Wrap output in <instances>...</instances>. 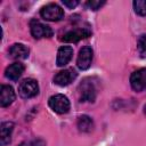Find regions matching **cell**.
<instances>
[{"label": "cell", "mask_w": 146, "mask_h": 146, "mask_svg": "<svg viewBox=\"0 0 146 146\" xmlns=\"http://www.w3.org/2000/svg\"><path fill=\"white\" fill-rule=\"evenodd\" d=\"M144 113H145V114H146V105H145V106H144Z\"/></svg>", "instance_id": "obj_21"}, {"label": "cell", "mask_w": 146, "mask_h": 146, "mask_svg": "<svg viewBox=\"0 0 146 146\" xmlns=\"http://www.w3.org/2000/svg\"><path fill=\"white\" fill-rule=\"evenodd\" d=\"M29 48L23 43H14L9 49V55L15 59H25L29 57Z\"/></svg>", "instance_id": "obj_13"}, {"label": "cell", "mask_w": 146, "mask_h": 146, "mask_svg": "<svg viewBox=\"0 0 146 146\" xmlns=\"http://www.w3.org/2000/svg\"><path fill=\"white\" fill-rule=\"evenodd\" d=\"M105 5V1L103 0V1H95V0H92V1H88L87 3H86V6L90 9V10H98L102 6H104Z\"/></svg>", "instance_id": "obj_18"}, {"label": "cell", "mask_w": 146, "mask_h": 146, "mask_svg": "<svg viewBox=\"0 0 146 146\" xmlns=\"http://www.w3.org/2000/svg\"><path fill=\"white\" fill-rule=\"evenodd\" d=\"M72 56H73V48L70 46H62L57 52V59H56L57 66L59 67L65 66L72 59Z\"/></svg>", "instance_id": "obj_11"}, {"label": "cell", "mask_w": 146, "mask_h": 146, "mask_svg": "<svg viewBox=\"0 0 146 146\" xmlns=\"http://www.w3.org/2000/svg\"><path fill=\"white\" fill-rule=\"evenodd\" d=\"M92 57H94V51L91 49V47L89 46H84L80 49L79 55H78V59H76V66L84 71L88 70L91 65L92 62Z\"/></svg>", "instance_id": "obj_7"}, {"label": "cell", "mask_w": 146, "mask_h": 146, "mask_svg": "<svg viewBox=\"0 0 146 146\" xmlns=\"http://www.w3.org/2000/svg\"><path fill=\"white\" fill-rule=\"evenodd\" d=\"M78 128L81 132H90L94 129V121L88 115H81L78 120Z\"/></svg>", "instance_id": "obj_15"}, {"label": "cell", "mask_w": 146, "mask_h": 146, "mask_svg": "<svg viewBox=\"0 0 146 146\" xmlns=\"http://www.w3.org/2000/svg\"><path fill=\"white\" fill-rule=\"evenodd\" d=\"M62 2H63V5H64L65 7H67V8H70V9H73V8H75V7L79 5V1H78V0H72V1L63 0Z\"/></svg>", "instance_id": "obj_20"}, {"label": "cell", "mask_w": 146, "mask_h": 146, "mask_svg": "<svg viewBox=\"0 0 146 146\" xmlns=\"http://www.w3.org/2000/svg\"><path fill=\"white\" fill-rule=\"evenodd\" d=\"M14 130V123L13 122H2L0 128V144L1 146H5L10 143L11 140V133Z\"/></svg>", "instance_id": "obj_14"}, {"label": "cell", "mask_w": 146, "mask_h": 146, "mask_svg": "<svg viewBox=\"0 0 146 146\" xmlns=\"http://www.w3.org/2000/svg\"><path fill=\"white\" fill-rule=\"evenodd\" d=\"M40 15L46 21L58 22L64 17V10L56 3H48L41 8Z\"/></svg>", "instance_id": "obj_4"}, {"label": "cell", "mask_w": 146, "mask_h": 146, "mask_svg": "<svg viewBox=\"0 0 146 146\" xmlns=\"http://www.w3.org/2000/svg\"><path fill=\"white\" fill-rule=\"evenodd\" d=\"M30 29H31V34L35 39H42V38H51L54 32L50 26L39 22V21H31L30 23Z\"/></svg>", "instance_id": "obj_6"}, {"label": "cell", "mask_w": 146, "mask_h": 146, "mask_svg": "<svg viewBox=\"0 0 146 146\" xmlns=\"http://www.w3.org/2000/svg\"><path fill=\"white\" fill-rule=\"evenodd\" d=\"M90 35H91V30L89 27H79V29H74V30H71V31H67L66 33H64L60 38V41L75 43L82 39L90 36Z\"/></svg>", "instance_id": "obj_5"}, {"label": "cell", "mask_w": 146, "mask_h": 146, "mask_svg": "<svg viewBox=\"0 0 146 146\" xmlns=\"http://www.w3.org/2000/svg\"><path fill=\"white\" fill-rule=\"evenodd\" d=\"M137 49L141 57H146V34H141L137 40Z\"/></svg>", "instance_id": "obj_17"}, {"label": "cell", "mask_w": 146, "mask_h": 146, "mask_svg": "<svg viewBox=\"0 0 146 146\" xmlns=\"http://www.w3.org/2000/svg\"><path fill=\"white\" fill-rule=\"evenodd\" d=\"M50 108L58 113V114H65L70 111V100L66 96L62 95V94H57V95H54L49 98V102H48Z\"/></svg>", "instance_id": "obj_3"}, {"label": "cell", "mask_w": 146, "mask_h": 146, "mask_svg": "<svg viewBox=\"0 0 146 146\" xmlns=\"http://www.w3.org/2000/svg\"><path fill=\"white\" fill-rule=\"evenodd\" d=\"M78 76V73L73 68H66L63 71H59L54 76V83L60 87L68 86L71 82H73Z\"/></svg>", "instance_id": "obj_8"}, {"label": "cell", "mask_w": 146, "mask_h": 146, "mask_svg": "<svg viewBox=\"0 0 146 146\" xmlns=\"http://www.w3.org/2000/svg\"><path fill=\"white\" fill-rule=\"evenodd\" d=\"M130 84L131 88L137 92L146 89V68L135 71L130 76Z\"/></svg>", "instance_id": "obj_9"}, {"label": "cell", "mask_w": 146, "mask_h": 146, "mask_svg": "<svg viewBox=\"0 0 146 146\" xmlns=\"http://www.w3.org/2000/svg\"><path fill=\"white\" fill-rule=\"evenodd\" d=\"M79 94L81 102H89L92 103L97 96V88L91 78H86L79 84Z\"/></svg>", "instance_id": "obj_1"}, {"label": "cell", "mask_w": 146, "mask_h": 146, "mask_svg": "<svg viewBox=\"0 0 146 146\" xmlns=\"http://www.w3.org/2000/svg\"><path fill=\"white\" fill-rule=\"evenodd\" d=\"M18 94L22 98L29 99L39 94V84L34 79H24L18 86Z\"/></svg>", "instance_id": "obj_2"}, {"label": "cell", "mask_w": 146, "mask_h": 146, "mask_svg": "<svg viewBox=\"0 0 146 146\" xmlns=\"http://www.w3.org/2000/svg\"><path fill=\"white\" fill-rule=\"evenodd\" d=\"M15 91L11 86L2 84L1 86V92H0V105L2 107L9 106L15 100Z\"/></svg>", "instance_id": "obj_10"}, {"label": "cell", "mask_w": 146, "mask_h": 146, "mask_svg": "<svg viewBox=\"0 0 146 146\" xmlns=\"http://www.w3.org/2000/svg\"><path fill=\"white\" fill-rule=\"evenodd\" d=\"M132 5L136 14L140 16H146V0H136Z\"/></svg>", "instance_id": "obj_16"}, {"label": "cell", "mask_w": 146, "mask_h": 146, "mask_svg": "<svg viewBox=\"0 0 146 146\" xmlns=\"http://www.w3.org/2000/svg\"><path fill=\"white\" fill-rule=\"evenodd\" d=\"M24 70H25V67H24V65H23L22 63H18V62L13 63V64L9 65V66L6 68V71H5L6 78H8V79L11 80V81H17V80L22 76Z\"/></svg>", "instance_id": "obj_12"}, {"label": "cell", "mask_w": 146, "mask_h": 146, "mask_svg": "<svg viewBox=\"0 0 146 146\" xmlns=\"http://www.w3.org/2000/svg\"><path fill=\"white\" fill-rule=\"evenodd\" d=\"M19 146H44V143L40 139H33V140H27L22 143Z\"/></svg>", "instance_id": "obj_19"}]
</instances>
